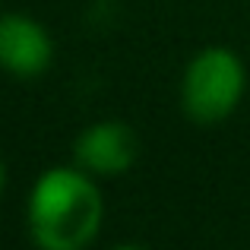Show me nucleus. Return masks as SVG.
<instances>
[{"label":"nucleus","mask_w":250,"mask_h":250,"mask_svg":"<svg viewBox=\"0 0 250 250\" xmlns=\"http://www.w3.org/2000/svg\"><path fill=\"white\" fill-rule=\"evenodd\" d=\"M247 89L244 61L231 48H203L181 76V104L193 124L212 127L238 111Z\"/></svg>","instance_id":"f03ea898"},{"label":"nucleus","mask_w":250,"mask_h":250,"mask_svg":"<svg viewBox=\"0 0 250 250\" xmlns=\"http://www.w3.org/2000/svg\"><path fill=\"white\" fill-rule=\"evenodd\" d=\"M104 222V196L95 174L57 165L38 174L25 203V225L38 250H85Z\"/></svg>","instance_id":"f257e3e1"},{"label":"nucleus","mask_w":250,"mask_h":250,"mask_svg":"<svg viewBox=\"0 0 250 250\" xmlns=\"http://www.w3.org/2000/svg\"><path fill=\"white\" fill-rule=\"evenodd\" d=\"M3 187H6V162L0 159V193H3Z\"/></svg>","instance_id":"423d86ee"},{"label":"nucleus","mask_w":250,"mask_h":250,"mask_svg":"<svg viewBox=\"0 0 250 250\" xmlns=\"http://www.w3.org/2000/svg\"><path fill=\"white\" fill-rule=\"evenodd\" d=\"M136 133L124 121H95L76 136L73 159L95 177H117L136 162Z\"/></svg>","instance_id":"20e7f679"},{"label":"nucleus","mask_w":250,"mask_h":250,"mask_svg":"<svg viewBox=\"0 0 250 250\" xmlns=\"http://www.w3.org/2000/svg\"><path fill=\"white\" fill-rule=\"evenodd\" d=\"M108 250H146L143 244H114V247H108Z\"/></svg>","instance_id":"39448f33"},{"label":"nucleus","mask_w":250,"mask_h":250,"mask_svg":"<svg viewBox=\"0 0 250 250\" xmlns=\"http://www.w3.org/2000/svg\"><path fill=\"white\" fill-rule=\"evenodd\" d=\"M54 61V42L48 29L29 13L0 16V70L16 80H35Z\"/></svg>","instance_id":"7ed1b4c3"}]
</instances>
